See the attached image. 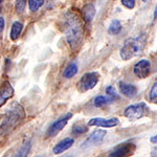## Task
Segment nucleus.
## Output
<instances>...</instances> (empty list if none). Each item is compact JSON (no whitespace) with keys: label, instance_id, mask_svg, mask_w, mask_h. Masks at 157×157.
Masks as SVG:
<instances>
[{"label":"nucleus","instance_id":"obj_1","mask_svg":"<svg viewBox=\"0 0 157 157\" xmlns=\"http://www.w3.org/2000/svg\"><path fill=\"white\" fill-rule=\"evenodd\" d=\"M62 30L64 32L70 48L72 50H77L81 46L84 38L83 22L77 13L68 11L63 15Z\"/></svg>","mask_w":157,"mask_h":157},{"label":"nucleus","instance_id":"obj_2","mask_svg":"<svg viewBox=\"0 0 157 157\" xmlns=\"http://www.w3.org/2000/svg\"><path fill=\"white\" fill-rule=\"evenodd\" d=\"M25 118V110L18 102H14L7 108L3 121L0 124V137H4L14 131Z\"/></svg>","mask_w":157,"mask_h":157},{"label":"nucleus","instance_id":"obj_3","mask_svg":"<svg viewBox=\"0 0 157 157\" xmlns=\"http://www.w3.org/2000/svg\"><path fill=\"white\" fill-rule=\"evenodd\" d=\"M147 45V35L141 34L137 37L128 38L121 48V58L128 61L143 54Z\"/></svg>","mask_w":157,"mask_h":157},{"label":"nucleus","instance_id":"obj_4","mask_svg":"<svg viewBox=\"0 0 157 157\" xmlns=\"http://www.w3.org/2000/svg\"><path fill=\"white\" fill-rule=\"evenodd\" d=\"M100 81V73L97 71H91L82 75L78 82V89L80 92H87L95 87Z\"/></svg>","mask_w":157,"mask_h":157},{"label":"nucleus","instance_id":"obj_5","mask_svg":"<svg viewBox=\"0 0 157 157\" xmlns=\"http://www.w3.org/2000/svg\"><path fill=\"white\" fill-rule=\"evenodd\" d=\"M136 150V145L132 141H125L115 146L112 150L108 152L106 157H129L133 155Z\"/></svg>","mask_w":157,"mask_h":157},{"label":"nucleus","instance_id":"obj_6","mask_svg":"<svg viewBox=\"0 0 157 157\" xmlns=\"http://www.w3.org/2000/svg\"><path fill=\"white\" fill-rule=\"evenodd\" d=\"M147 111H148V107H147L146 103L141 102L136 105H130L125 109V116L129 118L130 121H136L141 118L143 116L146 115Z\"/></svg>","mask_w":157,"mask_h":157},{"label":"nucleus","instance_id":"obj_7","mask_svg":"<svg viewBox=\"0 0 157 157\" xmlns=\"http://www.w3.org/2000/svg\"><path fill=\"white\" fill-rule=\"evenodd\" d=\"M72 117V113H67L64 116H61L60 118H58L57 121H54L52 125L49 126L47 129L46 133H45V137H54L57 135L60 131H62L65 128V126L67 125V123L69 121L70 118Z\"/></svg>","mask_w":157,"mask_h":157},{"label":"nucleus","instance_id":"obj_8","mask_svg":"<svg viewBox=\"0 0 157 157\" xmlns=\"http://www.w3.org/2000/svg\"><path fill=\"white\" fill-rule=\"evenodd\" d=\"M105 136H106V131L105 130H102V129L94 130L87 138L85 139L84 141H83L82 148L86 149V148H90V147L101 145V144L103 143Z\"/></svg>","mask_w":157,"mask_h":157},{"label":"nucleus","instance_id":"obj_9","mask_svg":"<svg viewBox=\"0 0 157 157\" xmlns=\"http://www.w3.org/2000/svg\"><path fill=\"white\" fill-rule=\"evenodd\" d=\"M133 72L139 78H146L151 72V63L149 60L143 59L138 61L133 67Z\"/></svg>","mask_w":157,"mask_h":157},{"label":"nucleus","instance_id":"obj_10","mask_svg":"<svg viewBox=\"0 0 157 157\" xmlns=\"http://www.w3.org/2000/svg\"><path fill=\"white\" fill-rule=\"evenodd\" d=\"M120 125V121L116 117L112 118H102V117H94L91 118L88 121V126H94V127H103V128H113Z\"/></svg>","mask_w":157,"mask_h":157},{"label":"nucleus","instance_id":"obj_11","mask_svg":"<svg viewBox=\"0 0 157 157\" xmlns=\"http://www.w3.org/2000/svg\"><path fill=\"white\" fill-rule=\"evenodd\" d=\"M14 88L9 81L3 82V84L0 87V107L3 106L7 101L14 95Z\"/></svg>","mask_w":157,"mask_h":157},{"label":"nucleus","instance_id":"obj_12","mask_svg":"<svg viewBox=\"0 0 157 157\" xmlns=\"http://www.w3.org/2000/svg\"><path fill=\"white\" fill-rule=\"evenodd\" d=\"M73 144H75V139L71 138V137H66V138L62 139L61 141H59V143L54 147L52 152L58 155V154L63 153V152L68 150L69 148H71V147L73 146Z\"/></svg>","mask_w":157,"mask_h":157},{"label":"nucleus","instance_id":"obj_13","mask_svg":"<svg viewBox=\"0 0 157 157\" xmlns=\"http://www.w3.org/2000/svg\"><path fill=\"white\" fill-rule=\"evenodd\" d=\"M120 90L121 94L127 98H132L137 94V88L133 84H129L126 82H120Z\"/></svg>","mask_w":157,"mask_h":157},{"label":"nucleus","instance_id":"obj_14","mask_svg":"<svg viewBox=\"0 0 157 157\" xmlns=\"http://www.w3.org/2000/svg\"><path fill=\"white\" fill-rule=\"evenodd\" d=\"M95 16V7L92 3H87L82 9V17L85 22L90 23Z\"/></svg>","mask_w":157,"mask_h":157},{"label":"nucleus","instance_id":"obj_15","mask_svg":"<svg viewBox=\"0 0 157 157\" xmlns=\"http://www.w3.org/2000/svg\"><path fill=\"white\" fill-rule=\"evenodd\" d=\"M32 139H27L25 140L23 144L21 145V147L19 148V150L16 152L14 157H27L29 154L30 150H32Z\"/></svg>","mask_w":157,"mask_h":157},{"label":"nucleus","instance_id":"obj_16","mask_svg":"<svg viewBox=\"0 0 157 157\" xmlns=\"http://www.w3.org/2000/svg\"><path fill=\"white\" fill-rule=\"evenodd\" d=\"M22 30H23V23H21L20 21H15L12 25L11 33H10V37L13 41H16L17 39L20 37Z\"/></svg>","mask_w":157,"mask_h":157},{"label":"nucleus","instance_id":"obj_17","mask_svg":"<svg viewBox=\"0 0 157 157\" xmlns=\"http://www.w3.org/2000/svg\"><path fill=\"white\" fill-rule=\"evenodd\" d=\"M78 66L75 62H71L67 65L66 68L64 69V72H63V77L66 78H71L75 77V75L78 73Z\"/></svg>","mask_w":157,"mask_h":157},{"label":"nucleus","instance_id":"obj_18","mask_svg":"<svg viewBox=\"0 0 157 157\" xmlns=\"http://www.w3.org/2000/svg\"><path fill=\"white\" fill-rule=\"evenodd\" d=\"M121 23L120 20H113V21H111L110 25H109L108 27V33L110 35H117L120 34V32L121 30Z\"/></svg>","mask_w":157,"mask_h":157},{"label":"nucleus","instance_id":"obj_19","mask_svg":"<svg viewBox=\"0 0 157 157\" xmlns=\"http://www.w3.org/2000/svg\"><path fill=\"white\" fill-rule=\"evenodd\" d=\"M113 102L110 98H107V97H104V95H98L94 98V106L98 108L100 107H103V106L107 105V104Z\"/></svg>","mask_w":157,"mask_h":157},{"label":"nucleus","instance_id":"obj_20","mask_svg":"<svg viewBox=\"0 0 157 157\" xmlns=\"http://www.w3.org/2000/svg\"><path fill=\"white\" fill-rule=\"evenodd\" d=\"M72 134L75 135H80V134H84L88 131V126L83 125L82 123H78L75 124L72 127Z\"/></svg>","mask_w":157,"mask_h":157},{"label":"nucleus","instance_id":"obj_21","mask_svg":"<svg viewBox=\"0 0 157 157\" xmlns=\"http://www.w3.org/2000/svg\"><path fill=\"white\" fill-rule=\"evenodd\" d=\"M44 2H45L44 0H29V10L32 12H37L44 4Z\"/></svg>","mask_w":157,"mask_h":157},{"label":"nucleus","instance_id":"obj_22","mask_svg":"<svg viewBox=\"0 0 157 157\" xmlns=\"http://www.w3.org/2000/svg\"><path fill=\"white\" fill-rule=\"evenodd\" d=\"M106 93H107L108 97L112 101H114L117 98V93H116V90L113 86H108V87L106 88Z\"/></svg>","mask_w":157,"mask_h":157},{"label":"nucleus","instance_id":"obj_23","mask_svg":"<svg viewBox=\"0 0 157 157\" xmlns=\"http://www.w3.org/2000/svg\"><path fill=\"white\" fill-rule=\"evenodd\" d=\"M26 2L27 1H24V0H17L16 3H15V9H16L17 13H23L24 12V9H25V6H26Z\"/></svg>","mask_w":157,"mask_h":157},{"label":"nucleus","instance_id":"obj_24","mask_svg":"<svg viewBox=\"0 0 157 157\" xmlns=\"http://www.w3.org/2000/svg\"><path fill=\"white\" fill-rule=\"evenodd\" d=\"M121 4H123L124 6H126L127 9L129 10H132L134 9V6H135V0H121Z\"/></svg>","mask_w":157,"mask_h":157},{"label":"nucleus","instance_id":"obj_25","mask_svg":"<svg viewBox=\"0 0 157 157\" xmlns=\"http://www.w3.org/2000/svg\"><path fill=\"white\" fill-rule=\"evenodd\" d=\"M149 94H150L151 100H156L157 98V81L151 87V90H150V93H149Z\"/></svg>","mask_w":157,"mask_h":157},{"label":"nucleus","instance_id":"obj_26","mask_svg":"<svg viewBox=\"0 0 157 157\" xmlns=\"http://www.w3.org/2000/svg\"><path fill=\"white\" fill-rule=\"evenodd\" d=\"M4 26H6V21H4V18L2 16H0V33L3 30Z\"/></svg>","mask_w":157,"mask_h":157},{"label":"nucleus","instance_id":"obj_27","mask_svg":"<svg viewBox=\"0 0 157 157\" xmlns=\"http://www.w3.org/2000/svg\"><path fill=\"white\" fill-rule=\"evenodd\" d=\"M151 156L152 157H157V147H155V148L151 151Z\"/></svg>","mask_w":157,"mask_h":157},{"label":"nucleus","instance_id":"obj_28","mask_svg":"<svg viewBox=\"0 0 157 157\" xmlns=\"http://www.w3.org/2000/svg\"><path fill=\"white\" fill-rule=\"evenodd\" d=\"M150 140H151L152 144H157V134H156L155 136H152Z\"/></svg>","mask_w":157,"mask_h":157},{"label":"nucleus","instance_id":"obj_29","mask_svg":"<svg viewBox=\"0 0 157 157\" xmlns=\"http://www.w3.org/2000/svg\"><path fill=\"white\" fill-rule=\"evenodd\" d=\"M154 19H157V6L155 7V11H154Z\"/></svg>","mask_w":157,"mask_h":157},{"label":"nucleus","instance_id":"obj_30","mask_svg":"<svg viewBox=\"0 0 157 157\" xmlns=\"http://www.w3.org/2000/svg\"><path fill=\"white\" fill-rule=\"evenodd\" d=\"M1 2H3V1H2V0H0V3H1Z\"/></svg>","mask_w":157,"mask_h":157}]
</instances>
